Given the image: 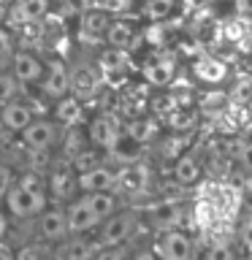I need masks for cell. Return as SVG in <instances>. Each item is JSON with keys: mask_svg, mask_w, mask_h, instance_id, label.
Here are the masks:
<instances>
[{"mask_svg": "<svg viewBox=\"0 0 252 260\" xmlns=\"http://www.w3.org/2000/svg\"><path fill=\"white\" fill-rule=\"evenodd\" d=\"M49 206V190H46V176L41 171H22L16 176L14 187L8 190L3 209L8 217L16 219H36L41 211Z\"/></svg>", "mask_w": 252, "mask_h": 260, "instance_id": "6da1fadb", "label": "cell"}, {"mask_svg": "<svg viewBox=\"0 0 252 260\" xmlns=\"http://www.w3.org/2000/svg\"><path fill=\"white\" fill-rule=\"evenodd\" d=\"M138 228V214L133 209H117L109 219L101 222V231H98V244L101 247H125V244L133 239Z\"/></svg>", "mask_w": 252, "mask_h": 260, "instance_id": "7a4b0ae2", "label": "cell"}, {"mask_svg": "<svg viewBox=\"0 0 252 260\" xmlns=\"http://www.w3.org/2000/svg\"><path fill=\"white\" fill-rule=\"evenodd\" d=\"M62 133H65V127L57 125L54 119H33L22 130V141L33 152H49L62 141Z\"/></svg>", "mask_w": 252, "mask_h": 260, "instance_id": "3957f363", "label": "cell"}, {"mask_svg": "<svg viewBox=\"0 0 252 260\" xmlns=\"http://www.w3.org/2000/svg\"><path fill=\"white\" fill-rule=\"evenodd\" d=\"M36 236L38 241L46 244H60L68 239V217H65V209L60 206H46L41 214L36 217Z\"/></svg>", "mask_w": 252, "mask_h": 260, "instance_id": "277c9868", "label": "cell"}, {"mask_svg": "<svg viewBox=\"0 0 252 260\" xmlns=\"http://www.w3.org/2000/svg\"><path fill=\"white\" fill-rule=\"evenodd\" d=\"M38 89H41V95L49 98V101H54V103L62 101L65 95H71V73H68V68H65L60 60L49 62L44 76H41V81H38Z\"/></svg>", "mask_w": 252, "mask_h": 260, "instance_id": "5b68a950", "label": "cell"}, {"mask_svg": "<svg viewBox=\"0 0 252 260\" xmlns=\"http://www.w3.org/2000/svg\"><path fill=\"white\" fill-rule=\"evenodd\" d=\"M146 187H149V168L141 166V162H130L122 171H117V182H114V192L117 195L136 198V195L146 192Z\"/></svg>", "mask_w": 252, "mask_h": 260, "instance_id": "8992f818", "label": "cell"}, {"mask_svg": "<svg viewBox=\"0 0 252 260\" xmlns=\"http://www.w3.org/2000/svg\"><path fill=\"white\" fill-rule=\"evenodd\" d=\"M46 190L57 201H71L79 192V174L73 166H54L46 176Z\"/></svg>", "mask_w": 252, "mask_h": 260, "instance_id": "52a82bcc", "label": "cell"}, {"mask_svg": "<svg viewBox=\"0 0 252 260\" xmlns=\"http://www.w3.org/2000/svg\"><path fill=\"white\" fill-rule=\"evenodd\" d=\"M44 71H46V62L36 52H27V49H19L11 60V73L19 84H38Z\"/></svg>", "mask_w": 252, "mask_h": 260, "instance_id": "ba28073f", "label": "cell"}, {"mask_svg": "<svg viewBox=\"0 0 252 260\" xmlns=\"http://www.w3.org/2000/svg\"><path fill=\"white\" fill-rule=\"evenodd\" d=\"M158 260H190L193 257V241L182 231H166L158 241Z\"/></svg>", "mask_w": 252, "mask_h": 260, "instance_id": "9c48e42d", "label": "cell"}, {"mask_svg": "<svg viewBox=\"0 0 252 260\" xmlns=\"http://www.w3.org/2000/svg\"><path fill=\"white\" fill-rule=\"evenodd\" d=\"M103 41L114 49L130 52V49H136L138 44H141V30H138V24L130 22V19H111Z\"/></svg>", "mask_w": 252, "mask_h": 260, "instance_id": "30bf717a", "label": "cell"}, {"mask_svg": "<svg viewBox=\"0 0 252 260\" xmlns=\"http://www.w3.org/2000/svg\"><path fill=\"white\" fill-rule=\"evenodd\" d=\"M114 182H117V171L103 166V162L79 171V190L84 192H114Z\"/></svg>", "mask_w": 252, "mask_h": 260, "instance_id": "8fae6325", "label": "cell"}, {"mask_svg": "<svg viewBox=\"0 0 252 260\" xmlns=\"http://www.w3.org/2000/svg\"><path fill=\"white\" fill-rule=\"evenodd\" d=\"M65 217H68V233L71 236H81L87 231H92V228H98L101 222L95 219L92 209L87 206V198L81 195V198H73L68 203V209H65Z\"/></svg>", "mask_w": 252, "mask_h": 260, "instance_id": "7c38bea8", "label": "cell"}, {"mask_svg": "<svg viewBox=\"0 0 252 260\" xmlns=\"http://www.w3.org/2000/svg\"><path fill=\"white\" fill-rule=\"evenodd\" d=\"M98 249H101V244H98V241L68 236L65 241L54 244V260H95Z\"/></svg>", "mask_w": 252, "mask_h": 260, "instance_id": "4fadbf2b", "label": "cell"}, {"mask_svg": "<svg viewBox=\"0 0 252 260\" xmlns=\"http://www.w3.org/2000/svg\"><path fill=\"white\" fill-rule=\"evenodd\" d=\"M109 24H111L109 11H103V8H84L81 11V22H79V36L84 41H103Z\"/></svg>", "mask_w": 252, "mask_h": 260, "instance_id": "5bb4252c", "label": "cell"}, {"mask_svg": "<svg viewBox=\"0 0 252 260\" xmlns=\"http://www.w3.org/2000/svg\"><path fill=\"white\" fill-rule=\"evenodd\" d=\"M33 119H36V117H33V106L27 101L16 98V101H11V103H3V111H0V125H3L6 130H11V133H22V130L27 127Z\"/></svg>", "mask_w": 252, "mask_h": 260, "instance_id": "9a60e30c", "label": "cell"}, {"mask_svg": "<svg viewBox=\"0 0 252 260\" xmlns=\"http://www.w3.org/2000/svg\"><path fill=\"white\" fill-rule=\"evenodd\" d=\"M87 138H89V144H92L95 149H109L111 152V146L117 144V138H119V130H117V125H114V119L95 117L87 127Z\"/></svg>", "mask_w": 252, "mask_h": 260, "instance_id": "2e32d148", "label": "cell"}, {"mask_svg": "<svg viewBox=\"0 0 252 260\" xmlns=\"http://www.w3.org/2000/svg\"><path fill=\"white\" fill-rule=\"evenodd\" d=\"M81 117H84V109H81V101L73 95H65L62 101L54 103V122L62 127H76Z\"/></svg>", "mask_w": 252, "mask_h": 260, "instance_id": "e0dca14e", "label": "cell"}, {"mask_svg": "<svg viewBox=\"0 0 252 260\" xmlns=\"http://www.w3.org/2000/svg\"><path fill=\"white\" fill-rule=\"evenodd\" d=\"M174 73H176V62L168 60V57L149 60V62L144 65V76H146V81H149V84H154V87H166V84H171Z\"/></svg>", "mask_w": 252, "mask_h": 260, "instance_id": "ac0fdd59", "label": "cell"}, {"mask_svg": "<svg viewBox=\"0 0 252 260\" xmlns=\"http://www.w3.org/2000/svg\"><path fill=\"white\" fill-rule=\"evenodd\" d=\"M87 198V206L92 209V214L98 222H103V219H109L114 211L119 209L117 203V192H84Z\"/></svg>", "mask_w": 252, "mask_h": 260, "instance_id": "d6986e66", "label": "cell"}, {"mask_svg": "<svg viewBox=\"0 0 252 260\" xmlns=\"http://www.w3.org/2000/svg\"><path fill=\"white\" fill-rule=\"evenodd\" d=\"M174 179L182 187H190L201 179V162L193 157V154H182V157H176L174 162Z\"/></svg>", "mask_w": 252, "mask_h": 260, "instance_id": "ffe728a7", "label": "cell"}, {"mask_svg": "<svg viewBox=\"0 0 252 260\" xmlns=\"http://www.w3.org/2000/svg\"><path fill=\"white\" fill-rule=\"evenodd\" d=\"M52 8V0H19L16 3V14L22 22H41Z\"/></svg>", "mask_w": 252, "mask_h": 260, "instance_id": "44dd1931", "label": "cell"}, {"mask_svg": "<svg viewBox=\"0 0 252 260\" xmlns=\"http://www.w3.org/2000/svg\"><path fill=\"white\" fill-rule=\"evenodd\" d=\"M176 0H141V16L149 22H163L174 14Z\"/></svg>", "mask_w": 252, "mask_h": 260, "instance_id": "7402d4cb", "label": "cell"}, {"mask_svg": "<svg viewBox=\"0 0 252 260\" xmlns=\"http://www.w3.org/2000/svg\"><path fill=\"white\" fill-rule=\"evenodd\" d=\"M111 154L117 157L119 162H125V166H130V162H138V157H141V144H136L133 138L122 136L117 138V144L111 146Z\"/></svg>", "mask_w": 252, "mask_h": 260, "instance_id": "603a6c76", "label": "cell"}, {"mask_svg": "<svg viewBox=\"0 0 252 260\" xmlns=\"http://www.w3.org/2000/svg\"><path fill=\"white\" fill-rule=\"evenodd\" d=\"M95 92V76L89 71H76L71 76V95L73 98H79V101H84V98H89Z\"/></svg>", "mask_w": 252, "mask_h": 260, "instance_id": "cb8c5ba5", "label": "cell"}, {"mask_svg": "<svg viewBox=\"0 0 252 260\" xmlns=\"http://www.w3.org/2000/svg\"><path fill=\"white\" fill-rule=\"evenodd\" d=\"M101 65H103V71H109V73H119L130 65V52H122V49L109 46L101 54Z\"/></svg>", "mask_w": 252, "mask_h": 260, "instance_id": "d4e9b609", "label": "cell"}, {"mask_svg": "<svg viewBox=\"0 0 252 260\" xmlns=\"http://www.w3.org/2000/svg\"><path fill=\"white\" fill-rule=\"evenodd\" d=\"M154 133H158V125H154L152 119H136V122H130V127H128V138H133L136 144H146V141H152Z\"/></svg>", "mask_w": 252, "mask_h": 260, "instance_id": "484cf974", "label": "cell"}, {"mask_svg": "<svg viewBox=\"0 0 252 260\" xmlns=\"http://www.w3.org/2000/svg\"><path fill=\"white\" fill-rule=\"evenodd\" d=\"M19 89H22V84L16 81L14 73L0 68V103H11V101H16V98H19Z\"/></svg>", "mask_w": 252, "mask_h": 260, "instance_id": "4316f807", "label": "cell"}, {"mask_svg": "<svg viewBox=\"0 0 252 260\" xmlns=\"http://www.w3.org/2000/svg\"><path fill=\"white\" fill-rule=\"evenodd\" d=\"M16 54V44H14V36L11 30H6L3 24H0V68H6V65H11Z\"/></svg>", "mask_w": 252, "mask_h": 260, "instance_id": "83f0119b", "label": "cell"}, {"mask_svg": "<svg viewBox=\"0 0 252 260\" xmlns=\"http://www.w3.org/2000/svg\"><path fill=\"white\" fill-rule=\"evenodd\" d=\"M14 182H16V174H14V168H8V166H0V206H3V201H6L8 190L14 187Z\"/></svg>", "mask_w": 252, "mask_h": 260, "instance_id": "f1b7e54d", "label": "cell"}, {"mask_svg": "<svg viewBox=\"0 0 252 260\" xmlns=\"http://www.w3.org/2000/svg\"><path fill=\"white\" fill-rule=\"evenodd\" d=\"M95 260H128V244L125 247H101Z\"/></svg>", "mask_w": 252, "mask_h": 260, "instance_id": "f546056e", "label": "cell"}, {"mask_svg": "<svg viewBox=\"0 0 252 260\" xmlns=\"http://www.w3.org/2000/svg\"><path fill=\"white\" fill-rule=\"evenodd\" d=\"M239 244L241 249L247 252V255H252V214L241 222V231H239Z\"/></svg>", "mask_w": 252, "mask_h": 260, "instance_id": "4dcf8cb0", "label": "cell"}, {"mask_svg": "<svg viewBox=\"0 0 252 260\" xmlns=\"http://www.w3.org/2000/svg\"><path fill=\"white\" fill-rule=\"evenodd\" d=\"M14 260H44V252H41L38 244H27V247L16 249Z\"/></svg>", "mask_w": 252, "mask_h": 260, "instance_id": "1f68e13d", "label": "cell"}, {"mask_svg": "<svg viewBox=\"0 0 252 260\" xmlns=\"http://www.w3.org/2000/svg\"><path fill=\"white\" fill-rule=\"evenodd\" d=\"M6 236H8V214H6V209L0 206V241H6Z\"/></svg>", "mask_w": 252, "mask_h": 260, "instance_id": "d6a6232c", "label": "cell"}, {"mask_svg": "<svg viewBox=\"0 0 252 260\" xmlns=\"http://www.w3.org/2000/svg\"><path fill=\"white\" fill-rule=\"evenodd\" d=\"M130 260H158V255H154L152 249H138V252L130 255Z\"/></svg>", "mask_w": 252, "mask_h": 260, "instance_id": "836d02e7", "label": "cell"}, {"mask_svg": "<svg viewBox=\"0 0 252 260\" xmlns=\"http://www.w3.org/2000/svg\"><path fill=\"white\" fill-rule=\"evenodd\" d=\"M14 255H16V252L8 247L6 241H0V260H14Z\"/></svg>", "mask_w": 252, "mask_h": 260, "instance_id": "e575fe53", "label": "cell"}, {"mask_svg": "<svg viewBox=\"0 0 252 260\" xmlns=\"http://www.w3.org/2000/svg\"><path fill=\"white\" fill-rule=\"evenodd\" d=\"M3 19H6V6L0 3V24H3Z\"/></svg>", "mask_w": 252, "mask_h": 260, "instance_id": "d590c367", "label": "cell"}]
</instances>
